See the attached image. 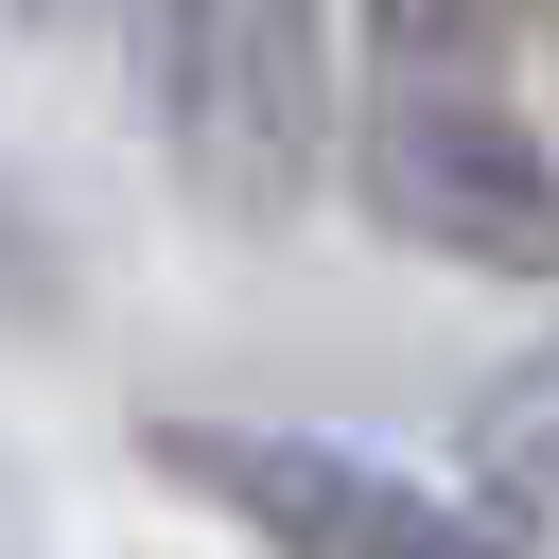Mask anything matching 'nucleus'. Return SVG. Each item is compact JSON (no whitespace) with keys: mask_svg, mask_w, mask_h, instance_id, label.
<instances>
[{"mask_svg":"<svg viewBox=\"0 0 559 559\" xmlns=\"http://www.w3.org/2000/svg\"><path fill=\"white\" fill-rule=\"evenodd\" d=\"M140 87H157L192 210H227V227H280V210H314V175H349L332 0H140Z\"/></svg>","mask_w":559,"mask_h":559,"instance_id":"nucleus-1","label":"nucleus"},{"mask_svg":"<svg viewBox=\"0 0 559 559\" xmlns=\"http://www.w3.org/2000/svg\"><path fill=\"white\" fill-rule=\"evenodd\" d=\"M140 454H157L175 507H210V524L262 542V559H559L524 507L437 489V472H402V454H367V437H297V419H140Z\"/></svg>","mask_w":559,"mask_h":559,"instance_id":"nucleus-2","label":"nucleus"},{"mask_svg":"<svg viewBox=\"0 0 559 559\" xmlns=\"http://www.w3.org/2000/svg\"><path fill=\"white\" fill-rule=\"evenodd\" d=\"M349 210L454 280H507V297H559V140L507 105V87H437V70H384L349 105Z\"/></svg>","mask_w":559,"mask_h":559,"instance_id":"nucleus-3","label":"nucleus"},{"mask_svg":"<svg viewBox=\"0 0 559 559\" xmlns=\"http://www.w3.org/2000/svg\"><path fill=\"white\" fill-rule=\"evenodd\" d=\"M349 17H367L384 70H437V87H489V70L542 35V0H349Z\"/></svg>","mask_w":559,"mask_h":559,"instance_id":"nucleus-4","label":"nucleus"},{"mask_svg":"<svg viewBox=\"0 0 559 559\" xmlns=\"http://www.w3.org/2000/svg\"><path fill=\"white\" fill-rule=\"evenodd\" d=\"M489 472H507V489H559V367L489 402Z\"/></svg>","mask_w":559,"mask_h":559,"instance_id":"nucleus-5","label":"nucleus"},{"mask_svg":"<svg viewBox=\"0 0 559 559\" xmlns=\"http://www.w3.org/2000/svg\"><path fill=\"white\" fill-rule=\"evenodd\" d=\"M17 35H87V17H122V0H0Z\"/></svg>","mask_w":559,"mask_h":559,"instance_id":"nucleus-6","label":"nucleus"},{"mask_svg":"<svg viewBox=\"0 0 559 559\" xmlns=\"http://www.w3.org/2000/svg\"><path fill=\"white\" fill-rule=\"evenodd\" d=\"M0 297H35V227L17 210H0Z\"/></svg>","mask_w":559,"mask_h":559,"instance_id":"nucleus-7","label":"nucleus"},{"mask_svg":"<svg viewBox=\"0 0 559 559\" xmlns=\"http://www.w3.org/2000/svg\"><path fill=\"white\" fill-rule=\"evenodd\" d=\"M542 35H559V0H542Z\"/></svg>","mask_w":559,"mask_h":559,"instance_id":"nucleus-8","label":"nucleus"}]
</instances>
